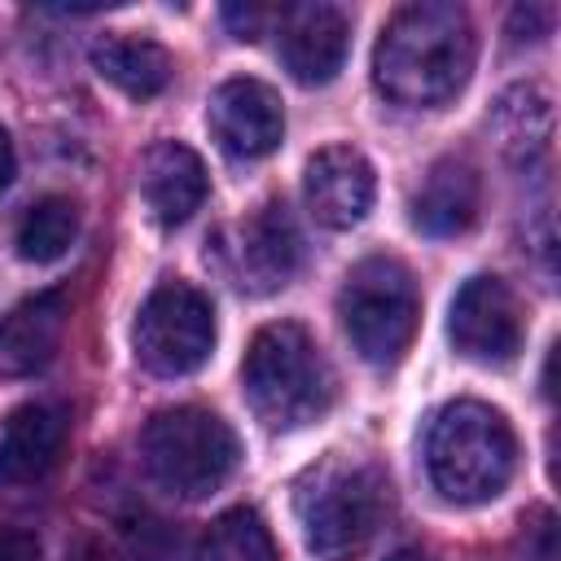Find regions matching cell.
<instances>
[{
	"label": "cell",
	"instance_id": "6da1fadb",
	"mask_svg": "<svg viewBox=\"0 0 561 561\" xmlns=\"http://www.w3.org/2000/svg\"><path fill=\"white\" fill-rule=\"evenodd\" d=\"M478 35L460 4L416 0L386 18L373 48V83L394 105L438 110L473 75Z\"/></svg>",
	"mask_w": 561,
	"mask_h": 561
},
{
	"label": "cell",
	"instance_id": "7a4b0ae2",
	"mask_svg": "<svg viewBox=\"0 0 561 561\" xmlns=\"http://www.w3.org/2000/svg\"><path fill=\"white\" fill-rule=\"evenodd\" d=\"M241 390L267 430H302L333 408L337 377L302 324L276 320L250 337L241 359Z\"/></svg>",
	"mask_w": 561,
	"mask_h": 561
},
{
	"label": "cell",
	"instance_id": "3957f363",
	"mask_svg": "<svg viewBox=\"0 0 561 561\" xmlns=\"http://www.w3.org/2000/svg\"><path fill=\"white\" fill-rule=\"evenodd\" d=\"M425 473L447 504H486L517 473V434L482 399H451L425 434Z\"/></svg>",
	"mask_w": 561,
	"mask_h": 561
},
{
	"label": "cell",
	"instance_id": "277c9868",
	"mask_svg": "<svg viewBox=\"0 0 561 561\" xmlns=\"http://www.w3.org/2000/svg\"><path fill=\"white\" fill-rule=\"evenodd\" d=\"M390 504V482L373 460L324 456L294 482V517L302 539L320 557H351L359 552Z\"/></svg>",
	"mask_w": 561,
	"mask_h": 561
},
{
	"label": "cell",
	"instance_id": "5b68a950",
	"mask_svg": "<svg viewBox=\"0 0 561 561\" xmlns=\"http://www.w3.org/2000/svg\"><path fill=\"white\" fill-rule=\"evenodd\" d=\"M241 460V443L232 425L197 403L162 408L140 430V465L153 486L175 500H206L215 495Z\"/></svg>",
	"mask_w": 561,
	"mask_h": 561
},
{
	"label": "cell",
	"instance_id": "8992f818",
	"mask_svg": "<svg viewBox=\"0 0 561 561\" xmlns=\"http://www.w3.org/2000/svg\"><path fill=\"white\" fill-rule=\"evenodd\" d=\"M337 316L364 364L394 368L421 324V289L412 267L394 254L359 259L337 289Z\"/></svg>",
	"mask_w": 561,
	"mask_h": 561
},
{
	"label": "cell",
	"instance_id": "52a82bcc",
	"mask_svg": "<svg viewBox=\"0 0 561 561\" xmlns=\"http://www.w3.org/2000/svg\"><path fill=\"white\" fill-rule=\"evenodd\" d=\"M136 364L153 377H188L215 351V302L188 280H162L131 324Z\"/></svg>",
	"mask_w": 561,
	"mask_h": 561
},
{
	"label": "cell",
	"instance_id": "ba28073f",
	"mask_svg": "<svg viewBox=\"0 0 561 561\" xmlns=\"http://www.w3.org/2000/svg\"><path fill=\"white\" fill-rule=\"evenodd\" d=\"M206 259L219 267V276L232 289L263 298L294 280V272L302 263V232H298L289 206L280 197H272V202L254 206L245 219L228 224L210 241Z\"/></svg>",
	"mask_w": 561,
	"mask_h": 561
},
{
	"label": "cell",
	"instance_id": "9c48e42d",
	"mask_svg": "<svg viewBox=\"0 0 561 561\" xmlns=\"http://www.w3.org/2000/svg\"><path fill=\"white\" fill-rule=\"evenodd\" d=\"M206 127L215 145L237 162H259L285 140V105L272 83L254 75L224 79L206 101Z\"/></svg>",
	"mask_w": 561,
	"mask_h": 561
},
{
	"label": "cell",
	"instance_id": "30bf717a",
	"mask_svg": "<svg viewBox=\"0 0 561 561\" xmlns=\"http://www.w3.org/2000/svg\"><path fill=\"white\" fill-rule=\"evenodd\" d=\"M447 337L456 355L473 364H508L522 351V307L500 276H469L447 311Z\"/></svg>",
	"mask_w": 561,
	"mask_h": 561
},
{
	"label": "cell",
	"instance_id": "8fae6325",
	"mask_svg": "<svg viewBox=\"0 0 561 561\" xmlns=\"http://www.w3.org/2000/svg\"><path fill=\"white\" fill-rule=\"evenodd\" d=\"M377 175L355 145H324L302 167V202L320 228H359L373 210Z\"/></svg>",
	"mask_w": 561,
	"mask_h": 561
},
{
	"label": "cell",
	"instance_id": "7c38bea8",
	"mask_svg": "<svg viewBox=\"0 0 561 561\" xmlns=\"http://www.w3.org/2000/svg\"><path fill=\"white\" fill-rule=\"evenodd\" d=\"M276 53H280L285 70L302 88H324L346 66V53H351V18L337 4H324V0L289 4V9H280Z\"/></svg>",
	"mask_w": 561,
	"mask_h": 561
},
{
	"label": "cell",
	"instance_id": "4fadbf2b",
	"mask_svg": "<svg viewBox=\"0 0 561 561\" xmlns=\"http://www.w3.org/2000/svg\"><path fill=\"white\" fill-rule=\"evenodd\" d=\"M66 434H70L66 408H57V403L13 408L0 430V486L18 491V486L44 482L66 451Z\"/></svg>",
	"mask_w": 561,
	"mask_h": 561
},
{
	"label": "cell",
	"instance_id": "5bb4252c",
	"mask_svg": "<svg viewBox=\"0 0 561 561\" xmlns=\"http://www.w3.org/2000/svg\"><path fill=\"white\" fill-rule=\"evenodd\" d=\"M70 298L66 289H39L0 316V381L35 377L53 364L66 333Z\"/></svg>",
	"mask_w": 561,
	"mask_h": 561
},
{
	"label": "cell",
	"instance_id": "9a60e30c",
	"mask_svg": "<svg viewBox=\"0 0 561 561\" xmlns=\"http://www.w3.org/2000/svg\"><path fill=\"white\" fill-rule=\"evenodd\" d=\"M210 193L206 162L184 140H158L140 158V197L162 228H180L202 210Z\"/></svg>",
	"mask_w": 561,
	"mask_h": 561
},
{
	"label": "cell",
	"instance_id": "2e32d148",
	"mask_svg": "<svg viewBox=\"0 0 561 561\" xmlns=\"http://www.w3.org/2000/svg\"><path fill=\"white\" fill-rule=\"evenodd\" d=\"M482 180L465 158H438L412 193V228L425 237H460L478 224Z\"/></svg>",
	"mask_w": 561,
	"mask_h": 561
},
{
	"label": "cell",
	"instance_id": "e0dca14e",
	"mask_svg": "<svg viewBox=\"0 0 561 561\" xmlns=\"http://www.w3.org/2000/svg\"><path fill=\"white\" fill-rule=\"evenodd\" d=\"M88 57H92V70L131 101H149L167 92L175 75L171 53L149 35H101Z\"/></svg>",
	"mask_w": 561,
	"mask_h": 561
},
{
	"label": "cell",
	"instance_id": "ac0fdd59",
	"mask_svg": "<svg viewBox=\"0 0 561 561\" xmlns=\"http://www.w3.org/2000/svg\"><path fill=\"white\" fill-rule=\"evenodd\" d=\"M491 127H495V140H500L508 162H517V167L539 162L552 145V101H548V92L539 83L508 88L495 101Z\"/></svg>",
	"mask_w": 561,
	"mask_h": 561
},
{
	"label": "cell",
	"instance_id": "d6986e66",
	"mask_svg": "<svg viewBox=\"0 0 561 561\" xmlns=\"http://www.w3.org/2000/svg\"><path fill=\"white\" fill-rule=\"evenodd\" d=\"M75 237H79V206H75V197H66V193H44V197H35V202L26 206V215L18 219L13 245H18V254H22L26 263H57V259L70 254Z\"/></svg>",
	"mask_w": 561,
	"mask_h": 561
},
{
	"label": "cell",
	"instance_id": "ffe728a7",
	"mask_svg": "<svg viewBox=\"0 0 561 561\" xmlns=\"http://www.w3.org/2000/svg\"><path fill=\"white\" fill-rule=\"evenodd\" d=\"M193 561H280V552L254 508H228L206 526Z\"/></svg>",
	"mask_w": 561,
	"mask_h": 561
},
{
	"label": "cell",
	"instance_id": "44dd1931",
	"mask_svg": "<svg viewBox=\"0 0 561 561\" xmlns=\"http://www.w3.org/2000/svg\"><path fill=\"white\" fill-rule=\"evenodd\" d=\"M127 552H131V561H184L180 530H171L158 517H136L127 526Z\"/></svg>",
	"mask_w": 561,
	"mask_h": 561
},
{
	"label": "cell",
	"instance_id": "7402d4cb",
	"mask_svg": "<svg viewBox=\"0 0 561 561\" xmlns=\"http://www.w3.org/2000/svg\"><path fill=\"white\" fill-rule=\"evenodd\" d=\"M552 22H557V4H517L508 13V39L522 44V39H548L552 35Z\"/></svg>",
	"mask_w": 561,
	"mask_h": 561
},
{
	"label": "cell",
	"instance_id": "603a6c76",
	"mask_svg": "<svg viewBox=\"0 0 561 561\" xmlns=\"http://www.w3.org/2000/svg\"><path fill=\"white\" fill-rule=\"evenodd\" d=\"M39 557L44 548L31 530H13V526L0 530V561H39Z\"/></svg>",
	"mask_w": 561,
	"mask_h": 561
},
{
	"label": "cell",
	"instance_id": "cb8c5ba5",
	"mask_svg": "<svg viewBox=\"0 0 561 561\" xmlns=\"http://www.w3.org/2000/svg\"><path fill=\"white\" fill-rule=\"evenodd\" d=\"M224 22L232 26V35H237V39H259V31H263L267 13H263L259 4H228V9H224Z\"/></svg>",
	"mask_w": 561,
	"mask_h": 561
},
{
	"label": "cell",
	"instance_id": "d4e9b609",
	"mask_svg": "<svg viewBox=\"0 0 561 561\" xmlns=\"http://www.w3.org/2000/svg\"><path fill=\"white\" fill-rule=\"evenodd\" d=\"M66 561H118L101 539H92V535H83V539H75L70 543V552H66Z\"/></svg>",
	"mask_w": 561,
	"mask_h": 561
},
{
	"label": "cell",
	"instance_id": "484cf974",
	"mask_svg": "<svg viewBox=\"0 0 561 561\" xmlns=\"http://www.w3.org/2000/svg\"><path fill=\"white\" fill-rule=\"evenodd\" d=\"M13 175H18V153H13V140H9V131L0 127V188H4Z\"/></svg>",
	"mask_w": 561,
	"mask_h": 561
},
{
	"label": "cell",
	"instance_id": "4316f807",
	"mask_svg": "<svg viewBox=\"0 0 561 561\" xmlns=\"http://www.w3.org/2000/svg\"><path fill=\"white\" fill-rule=\"evenodd\" d=\"M386 561H434L430 552H421V548H399V552H390Z\"/></svg>",
	"mask_w": 561,
	"mask_h": 561
}]
</instances>
